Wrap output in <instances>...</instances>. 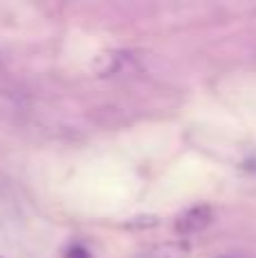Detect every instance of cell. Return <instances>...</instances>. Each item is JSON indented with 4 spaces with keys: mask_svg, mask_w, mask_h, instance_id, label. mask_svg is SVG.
Instances as JSON below:
<instances>
[{
    "mask_svg": "<svg viewBox=\"0 0 256 258\" xmlns=\"http://www.w3.org/2000/svg\"><path fill=\"white\" fill-rule=\"evenodd\" d=\"M186 254H188V247L184 242H163L154 247L148 258H186Z\"/></svg>",
    "mask_w": 256,
    "mask_h": 258,
    "instance_id": "7a4b0ae2",
    "label": "cell"
},
{
    "mask_svg": "<svg viewBox=\"0 0 256 258\" xmlns=\"http://www.w3.org/2000/svg\"><path fill=\"white\" fill-rule=\"evenodd\" d=\"M211 220H213L211 206H207V204L190 206L188 211H184V213L177 218L175 231L179 233V236H193V233L204 231V229L211 224Z\"/></svg>",
    "mask_w": 256,
    "mask_h": 258,
    "instance_id": "6da1fadb",
    "label": "cell"
},
{
    "mask_svg": "<svg viewBox=\"0 0 256 258\" xmlns=\"http://www.w3.org/2000/svg\"><path fill=\"white\" fill-rule=\"evenodd\" d=\"M63 258H91V254L82 245H73L71 249L66 251V256H63Z\"/></svg>",
    "mask_w": 256,
    "mask_h": 258,
    "instance_id": "3957f363",
    "label": "cell"
}]
</instances>
